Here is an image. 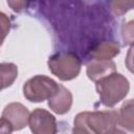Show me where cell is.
<instances>
[{"mask_svg":"<svg viewBox=\"0 0 134 134\" xmlns=\"http://www.w3.org/2000/svg\"><path fill=\"white\" fill-rule=\"evenodd\" d=\"M73 133L76 134H112L122 133L118 127L116 110L84 111L73 120Z\"/></svg>","mask_w":134,"mask_h":134,"instance_id":"obj_1","label":"cell"},{"mask_svg":"<svg viewBox=\"0 0 134 134\" xmlns=\"http://www.w3.org/2000/svg\"><path fill=\"white\" fill-rule=\"evenodd\" d=\"M95 89L102 105L112 108L128 95L130 83L125 75L115 71L96 81Z\"/></svg>","mask_w":134,"mask_h":134,"instance_id":"obj_2","label":"cell"},{"mask_svg":"<svg viewBox=\"0 0 134 134\" xmlns=\"http://www.w3.org/2000/svg\"><path fill=\"white\" fill-rule=\"evenodd\" d=\"M50 72L61 81H71L81 72V59L73 52L63 51L49 57L47 61Z\"/></svg>","mask_w":134,"mask_h":134,"instance_id":"obj_3","label":"cell"},{"mask_svg":"<svg viewBox=\"0 0 134 134\" xmlns=\"http://www.w3.org/2000/svg\"><path fill=\"white\" fill-rule=\"evenodd\" d=\"M59 84L49 76L37 74L27 80L22 88L24 97L31 103H42L48 99L58 89Z\"/></svg>","mask_w":134,"mask_h":134,"instance_id":"obj_4","label":"cell"},{"mask_svg":"<svg viewBox=\"0 0 134 134\" xmlns=\"http://www.w3.org/2000/svg\"><path fill=\"white\" fill-rule=\"evenodd\" d=\"M28 127L34 134H55L58 132L54 115L42 108H37L29 114Z\"/></svg>","mask_w":134,"mask_h":134,"instance_id":"obj_5","label":"cell"},{"mask_svg":"<svg viewBox=\"0 0 134 134\" xmlns=\"http://www.w3.org/2000/svg\"><path fill=\"white\" fill-rule=\"evenodd\" d=\"M28 109L21 103H10L2 111V117L8 120L14 131H19L28 126Z\"/></svg>","mask_w":134,"mask_h":134,"instance_id":"obj_6","label":"cell"},{"mask_svg":"<svg viewBox=\"0 0 134 134\" xmlns=\"http://www.w3.org/2000/svg\"><path fill=\"white\" fill-rule=\"evenodd\" d=\"M48 100V107L51 111L59 115L66 114L69 112L71 106H72V94L69 89H67L65 86L59 84V87L57 91L47 99Z\"/></svg>","mask_w":134,"mask_h":134,"instance_id":"obj_7","label":"cell"},{"mask_svg":"<svg viewBox=\"0 0 134 134\" xmlns=\"http://www.w3.org/2000/svg\"><path fill=\"white\" fill-rule=\"evenodd\" d=\"M116 71V64L112 60H94L90 61L86 67V74L92 82H96L99 79L109 75Z\"/></svg>","mask_w":134,"mask_h":134,"instance_id":"obj_8","label":"cell"},{"mask_svg":"<svg viewBox=\"0 0 134 134\" xmlns=\"http://www.w3.org/2000/svg\"><path fill=\"white\" fill-rule=\"evenodd\" d=\"M120 52V46L115 41H103L90 50V57L94 60H112Z\"/></svg>","mask_w":134,"mask_h":134,"instance_id":"obj_9","label":"cell"},{"mask_svg":"<svg viewBox=\"0 0 134 134\" xmlns=\"http://www.w3.org/2000/svg\"><path fill=\"white\" fill-rule=\"evenodd\" d=\"M133 99L130 98L122 104L117 111L118 127L122 131H134V113H133Z\"/></svg>","mask_w":134,"mask_h":134,"instance_id":"obj_10","label":"cell"},{"mask_svg":"<svg viewBox=\"0 0 134 134\" xmlns=\"http://www.w3.org/2000/svg\"><path fill=\"white\" fill-rule=\"evenodd\" d=\"M18 77V66L14 63H0V91L10 87Z\"/></svg>","mask_w":134,"mask_h":134,"instance_id":"obj_11","label":"cell"},{"mask_svg":"<svg viewBox=\"0 0 134 134\" xmlns=\"http://www.w3.org/2000/svg\"><path fill=\"white\" fill-rule=\"evenodd\" d=\"M108 4L111 13L116 16L126 15L134 6V0H108Z\"/></svg>","mask_w":134,"mask_h":134,"instance_id":"obj_12","label":"cell"},{"mask_svg":"<svg viewBox=\"0 0 134 134\" xmlns=\"http://www.w3.org/2000/svg\"><path fill=\"white\" fill-rule=\"evenodd\" d=\"M10 30V20L6 14L0 12V46Z\"/></svg>","mask_w":134,"mask_h":134,"instance_id":"obj_13","label":"cell"},{"mask_svg":"<svg viewBox=\"0 0 134 134\" xmlns=\"http://www.w3.org/2000/svg\"><path fill=\"white\" fill-rule=\"evenodd\" d=\"M121 36H122V40L125 41V44L132 46L133 44V21L132 20L124 24L121 28Z\"/></svg>","mask_w":134,"mask_h":134,"instance_id":"obj_14","label":"cell"},{"mask_svg":"<svg viewBox=\"0 0 134 134\" xmlns=\"http://www.w3.org/2000/svg\"><path fill=\"white\" fill-rule=\"evenodd\" d=\"M6 2L12 10H14L15 13L24 12L29 4V0H6Z\"/></svg>","mask_w":134,"mask_h":134,"instance_id":"obj_15","label":"cell"},{"mask_svg":"<svg viewBox=\"0 0 134 134\" xmlns=\"http://www.w3.org/2000/svg\"><path fill=\"white\" fill-rule=\"evenodd\" d=\"M13 131H14L13 127L8 122V120L1 116L0 117V133H12Z\"/></svg>","mask_w":134,"mask_h":134,"instance_id":"obj_16","label":"cell"}]
</instances>
